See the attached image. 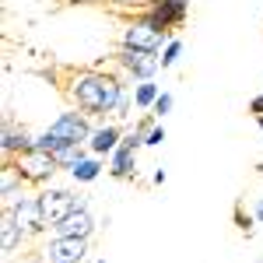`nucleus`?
Returning a JSON list of instances; mask_svg holds the SVG:
<instances>
[{
  "instance_id": "obj_11",
  "label": "nucleus",
  "mask_w": 263,
  "mask_h": 263,
  "mask_svg": "<svg viewBox=\"0 0 263 263\" xmlns=\"http://www.w3.org/2000/svg\"><path fill=\"white\" fill-rule=\"evenodd\" d=\"M123 137H126L123 123L99 120V123H95V130H91V137H88V151H91V155H99V158H109V155L123 144Z\"/></svg>"
},
{
  "instance_id": "obj_16",
  "label": "nucleus",
  "mask_w": 263,
  "mask_h": 263,
  "mask_svg": "<svg viewBox=\"0 0 263 263\" xmlns=\"http://www.w3.org/2000/svg\"><path fill=\"white\" fill-rule=\"evenodd\" d=\"M25 190H28L25 176L14 168V162H11V158H4V176H0V197H4V203H14Z\"/></svg>"
},
{
  "instance_id": "obj_17",
  "label": "nucleus",
  "mask_w": 263,
  "mask_h": 263,
  "mask_svg": "<svg viewBox=\"0 0 263 263\" xmlns=\"http://www.w3.org/2000/svg\"><path fill=\"white\" fill-rule=\"evenodd\" d=\"M158 95H162V84H158V81L134 84V102H137V109H141V112H151V109H155V102H158Z\"/></svg>"
},
{
  "instance_id": "obj_25",
  "label": "nucleus",
  "mask_w": 263,
  "mask_h": 263,
  "mask_svg": "<svg viewBox=\"0 0 263 263\" xmlns=\"http://www.w3.org/2000/svg\"><path fill=\"white\" fill-rule=\"evenodd\" d=\"M165 179H168L165 168H155V172H151V182H155V186H165Z\"/></svg>"
},
{
  "instance_id": "obj_24",
  "label": "nucleus",
  "mask_w": 263,
  "mask_h": 263,
  "mask_svg": "<svg viewBox=\"0 0 263 263\" xmlns=\"http://www.w3.org/2000/svg\"><path fill=\"white\" fill-rule=\"evenodd\" d=\"M249 112H253V116H263V91L249 99Z\"/></svg>"
},
{
  "instance_id": "obj_6",
  "label": "nucleus",
  "mask_w": 263,
  "mask_h": 263,
  "mask_svg": "<svg viewBox=\"0 0 263 263\" xmlns=\"http://www.w3.org/2000/svg\"><path fill=\"white\" fill-rule=\"evenodd\" d=\"M4 207H11V211H14V221H18V228L28 235V239H35V235H42V232L49 228L46 214H42L39 193H28V190H25L14 203H4Z\"/></svg>"
},
{
  "instance_id": "obj_7",
  "label": "nucleus",
  "mask_w": 263,
  "mask_h": 263,
  "mask_svg": "<svg viewBox=\"0 0 263 263\" xmlns=\"http://www.w3.org/2000/svg\"><path fill=\"white\" fill-rule=\"evenodd\" d=\"M39 203H42V214H46V221L57 224L63 221L67 214H74L78 211V190H70V186H42L39 190Z\"/></svg>"
},
{
  "instance_id": "obj_21",
  "label": "nucleus",
  "mask_w": 263,
  "mask_h": 263,
  "mask_svg": "<svg viewBox=\"0 0 263 263\" xmlns=\"http://www.w3.org/2000/svg\"><path fill=\"white\" fill-rule=\"evenodd\" d=\"M172 109H176V95H172V91H162V95H158V102H155V109H151V112H155L158 120H165V116H168Z\"/></svg>"
},
{
  "instance_id": "obj_29",
  "label": "nucleus",
  "mask_w": 263,
  "mask_h": 263,
  "mask_svg": "<svg viewBox=\"0 0 263 263\" xmlns=\"http://www.w3.org/2000/svg\"><path fill=\"white\" fill-rule=\"evenodd\" d=\"M95 263H105V260H95Z\"/></svg>"
},
{
  "instance_id": "obj_26",
  "label": "nucleus",
  "mask_w": 263,
  "mask_h": 263,
  "mask_svg": "<svg viewBox=\"0 0 263 263\" xmlns=\"http://www.w3.org/2000/svg\"><path fill=\"white\" fill-rule=\"evenodd\" d=\"M253 218H256V224H263V197H260V203L253 207Z\"/></svg>"
},
{
  "instance_id": "obj_15",
  "label": "nucleus",
  "mask_w": 263,
  "mask_h": 263,
  "mask_svg": "<svg viewBox=\"0 0 263 263\" xmlns=\"http://www.w3.org/2000/svg\"><path fill=\"white\" fill-rule=\"evenodd\" d=\"M102 172H105V158H99V155H88V158H81V162H74L67 168V176H70L74 186H91Z\"/></svg>"
},
{
  "instance_id": "obj_9",
  "label": "nucleus",
  "mask_w": 263,
  "mask_h": 263,
  "mask_svg": "<svg viewBox=\"0 0 263 263\" xmlns=\"http://www.w3.org/2000/svg\"><path fill=\"white\" fill-rule=\"evenodd\" d=\"M91 253V239H60L49 235V242L42 246L46 263H84Z\"/></svg>"
},
{
  "instance_id": "obj_14",
  "label": "nucleus",
  "mask_w": 263,
  "mask_h": 263,
  "mask_svg": "<svg viewBox=\"0 0 263 263\" xmlns=\"http://www.w3.org/2000/svg\"><path fill=\"white\" fill-rule=\"evenodd\" d=\"M109 176L112 179H137V151L120 144L112 155H109Z\"/></svg>"
},
{
  "instance_id": "obj_23",
  "label": "nucleus",
  "mask_w": 263,
  "mask_h": 263,
  "mask_svg": "<svg viewBox=\"0 0 263 263\" xmlns=\"http://www.w3.org/2000/svg\"><path fill=\"white\" fill-rule=\"evenodd\" d=\"M235 224H239V232L253 235V224H256V218H253V214H242V207H235Z\"/></svg>"
},
{
  "instance_id": "obj_19",
  "label": "nucleus",
  "mask_w": 263,
  "mask_h": 263,
  "mask_svg": "<svg viewBox=\"0 0 263 263\" xmlns=\"http://www.w3.org/2000/svg\"><path fill=\"white\" fill-rule=\"evenodd\" d=\"M134 109H137V102H134V84H126V88H123V95H120V102H116L112 120H116V123L130 120V116H134Z\"/></svg>"
},
{
  "instance_id": "obj_10",
  "label": "nucleus",
  "mask_w": 263,
  "mask_h": 263,
  "mask_svg": "<svg viewBox=\"0 0 263 263\" xmlns=\"http://www.w3.org/2000/svg\"><path fill=\"white\" fill-rule=\"evenodd\" d=\"M0 147H4V158H18L21 151H32L35 147V134L14 123V112H4V134H0Z\"/></svg>"
},
{
  "instance_id": "obj_13",
  "label": "nucleus",
  "mask_w": 263,
  "mask_h": 263,
  "mask_svg": "<svg viewBox=\"0 0 263 263\" xmlns=\"http://www.w3.org/2000/svg\"><path fill=\"white\" fill-rule=\"evenodd\" d=\"M25 242H28V235L18 228L14 211H11V207H4V214H0V249H4V256H14Z\"/></svg>"
},
{
  "instance_id": "obj_12",
  "label": "nucleus",
  "mask_w": 263,
  "mask_h": 263,
  "mask_svg": "<svg viewBox=\"0 0 263 263\" xmlns=\"http://www.w3.org/2000/svg\"><path fill=\"white\" fill-rule=\"evenodd\" d=\"M95 214H91V207L88 211H74V214H67L63 221L49 224V235H60V239H91L95 235Z\"/></svg>"
},
{
  "instance_id": "obj_4",
  "label": "nucleus",
  "mask_w": 263,
  "mask_h": 263,
  "mask_svg": "<svg viewBox=\"0 0 263 263\" xmlns=\"http://www.w3.org/2000/svg\"><path fill=\"white\" fill-rule=\"evenodd\" d=\"M14 162V168H18L21 176H25V182L28 186H49L53 182V176L60 172V165H57V155H49V151H39V147H32V151H21L18 158H11Z\"/></svg>"
},
{
  "instance_id": "obj_20",
  "label": "nucleus",
  "mask_w": 263,
  "mask_h": 263,
  "mask_svg": "<svg viewBox=\"0 0 263 263\" xmlns=\"http://www.w3.org/2000/svg\"><path fill=\"white\" fill-rule=\"evenodd\" d=\"M179 57H182V39H179V35H172L168 46L162 49V57H158V60H162V70H172V67L179 63Z\"/></svg>"
},
{
  "instance_id": "obj_3",
  "label": "nucleus",
  "mask_w": 263,
  "mask_h": 263,
  "mask_svg": "<svg viewBox=\"0 0 263 263\" xmlns=\"http://www.w3.org/2000/svg\"><path fill=\"white\" fill-rule=\"evenodd\" d=\"M162 53H144V49H116L112 63L120 67V74L126 78L130 84H141V81H155L158 70H162Z\"/></svg>"
},
{
  "instance_id": "obj_8",
  "label": "nucleus",
  "mask_w": 263,
  "mask_h": 263,
  "mask_svg": "<svg viewBox=\"0 0 263 263\" xmlns=\"http://www.w3.org/2000/svg\"><path fill=\"white\" fill-rule=\"evenodd\" d=\"M141 14L176 35V28H182V21L190 18V0H147L141 7Z\"/></svg>"
},
{
  "instance_id": "obj_1",
  "label": "nucleus",
  "mask_w": 263,
  "mask_h": 263,
  "mask_svg": "<svg viewBox=\"0 0 263 263\" xmlns=\"http://www.w3.org/2000/svg\"><path fill=\"white\" fill-rule=\"evenodd\" d=\"M123 74H105L99 67H84V70H70L67 84H63V95L74 109L88 112L91 120H105L116 112V102H120L123 88H126Z\"/></svg>"
},
{
  "instance_id": "obj_18",
  "label": "nucleus",
  "mask_w": 263,
  "mask_h": 263,
  "mask_svg": "<svg viewBox=\"0 0 263 263\" xmlns=\"http://www.w3.org/2000/svg\"><path fill=\"white\" fill-rule=\"evenodd\" d=\"M88 155H91L88 144H67V147L57 151V165H60V172H67L74 162H81V158H88Z\"/></svg>"
},
{
  "instance_id": "obj_22",
  "label": "nucleus",
  "mask_w": 263,
  "mask_h": 263,
  "mask_svg": "<svg viewBox=\"0 0 263 263\" xmlns=\"http://www.w3.org/2000/svg\"><path fill=\"white\" fill-rule=\"evenodd\" d=\"M162 144H165V126H162V123H155L151 134H147V141H144V147H162Z\"/></svg>"
},
{
  "instance_id": "obj_28",
  "label": "nucleus",
  "mask_w": 263,
  "mask_h": 263,
  "mask_svg": "<svg viewBox=\"0 0 263 263\" xmlns=\"http://www.w3.org/2000/svg\"><path fill=\"white\" fill-rule=\"evenodd\" d=\"M32 263H46V256H42V253H39V256H35V260H32Z\"/></svg>"
},
{
  "instance_id": "obj_27",
  "label": "nucleus",
  "mask_w": 263,
  "mask_h": 263,
  "mask_svg": "<svg viewBox=\"0 0 263 263\" xmlns=\"http://www.w3.org/2000/svg\"><path fill=\"white\" fill-rule=\"evenodd\" d=\"M256 126H260V134H263V116H256Z\"/></svg>"
},
{
  "instance_id": "obj_5",
  "label": "nucleus",
  "mask_w": 263,
  "mask_h": 263,
  "mask_svg": "<svg viewBox=\"0 0 263 263\" xmlns=\"http://www.w3.org/2000/svg\"><path fill=\"white\" fill-rule=\"evenodd\" d=\"M49 130H53V137L60 141V147H67V144H88L95 123H91L88 112H81V109L70 105V109H63L60 116L49 123Z\"/></svg>"
},
{
  "instance_id": "obj_2",
  "label": "nucleus",
  "mask_w": 263,
  "mask_h": 263,
  "mask_svg": "<svg viewBox=\"0 0 263 263\" xmlns=\"http://www.w3.org/2000/svg\"><path fill=\"white\" fill-rule=\"evenodd\" d=\"M172 39V32H165L162 25H155L151 18H130L120 32V46L123 49H144V53H162Z\"/></svg>"
}]
</instances>
